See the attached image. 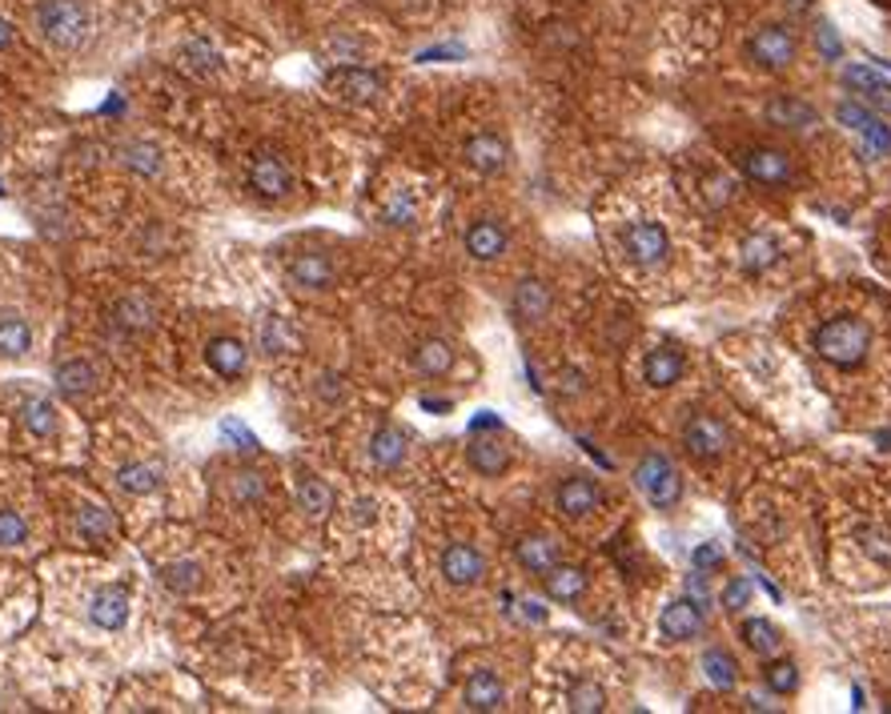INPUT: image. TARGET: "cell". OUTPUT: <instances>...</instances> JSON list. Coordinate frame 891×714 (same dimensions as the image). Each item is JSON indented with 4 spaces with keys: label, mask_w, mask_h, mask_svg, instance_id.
<instances>
[{
    "label": "cell",
    "mask_w": 891,
    "mask_h": 714,
    "mask_svg": "<svg viewBox=\"0 0 891 714\" xmlns=\"http://www.w3.org/2000/svg\"><path fill=\"white\" fill-rule=\"evenodd\" d=\"M33 21L40 40L57 52H76L93 37V9L85 0H40Z\"/></svg>",
    "instance_id": "obj_1"
},
{
    "label": "cell",
    "mask_w": 891,
    "mask_h": 714,
    "mask_svg": "<svg viewBox=\"0 0 891 714\" xmlns=\"http://www.w3.org/2000/svg\"><path fill=\"white\" fill-rule=\"evenodd\" d=\"M816 349L823 361L840 366V370H852L867 357L871 349V325L864 318H852V313H840V318L823 321L816 330Z\"/></svg>",
    "instance_id": "obj_2"
},
{
    "label": "cell",
    "mask_w": 891,
    "mask_h": 714,
    "mask_svg": "<svg viewBox=\"0 0 891 714\" xmlns=\"http://www.w3.org/2000/svg\"><path fill=\"white\" fill-rule=\"evenodd\" d=\"M634 486H639L646 502L655 505V510H663V514L682 502L679 469H675V462H670L667 454H658V450L639 457V466H634Z\"/></svg>",
    "instance_id": "obj_3"
},
{
    "label": "cell",
    "mask_w": 891,
    "mask_h": 714,
    "mask_svg": "<svg viewBox=\"0 0 891 714\" xmlns=\"http://www.w3.org/2000/svg\"><path fill=\"white\" fill-rule=\"evenodd\" d=\"M622 253L643 270H658L670 258V234L658 222H631L622 229Z\"/></svg>",
    "instance_id": "obj_4"
},
{
    "label": "cell",
    "mask_w": 891,
    "mask_h": 714,
    "mask_svg": "<svg viewBox=\"0 0 891 714\" xmlns=\"http://www.w3.org/2000/svg\"><path fill=\"white\" fill-rule=\"evenodd\" d=\"M835 121L859 136V145H864L867 157H883V153H891V129L879 121L867 105H859V100H840V105H835Z\"/></svg>",
    "instance_id": "obj_5"
},
{
    "label": "cell",
    "mask_w": 891,
    "mask_h": 714,
    "mask_svg": "<svg viewBox=\"0 0 891 714\" xmlns=\"http://www.w3.org/2000/svg\"><path fill=\"white\" fill-rule=\"evenodd\" d=\"M739 169L747 181L756 186H768V189H783L792 186L795 177V165L783 148H768V145H756V148H742L739 153Z\"/></svg>",
    "instance_id": "obj_6"
},
{
    "label": "cell",
    "mask_w": 891,
    "mask_h": 714,
    "mask_svg": "<svg viewBox=\"0 0 891 714\" xmlns=\"http://www.w3.org/2000/svg\"><path fill=\"white\" fill-rule=\"evenodd\" d=\"M795 52H799V45H795V33L787 25H763L756 28V37L747 40V57L759 69H771V73L787 69L795 61Z\"/></svg>",
    "instance_id": "obj_7"
},
{
    "label": "cell",
    "mask_w": 891,
    "mask_h": 714,
    "mask_svg": "<svg viewBox=\"0 0 891 714\" xmlns=\"http://www.w3.org/2000/svg\"><path fill=\"white\" fill-rule=\"evenodd\" d=\"M682 445H687V454H691L694 462H718V457L727 454L730 433L727 426L718 418H711V414H694V418L682 426Z\"/></svg>",
    "instance_id": "obj_8"
},
{
    "label": "cell",
    "mask_w": 891,
    "mask_h": 714,
    "mask_svg": "<svg viewBox=\"0 0 891 714\" xmlns=\"http://www.w3.org/2000/svg\"><path fill=\"white\" fill-rule=\"evenodd\" d=\"M249 189L258 193L261 201H282L289 189H294V169L285 165V157L277 153H253L249 160Z\"/></svg>",
    "instance_id": "obj_9"
},
{
    "label": "cell",
    "mask_w": 891,
    "mask_h": 714,
    "mask_svg": "<svg viewBox=\"0 0 891 714\" xmlns=\"http://www.w3.org/2000/svg\"><path fill=\"white\" fill-rule=\"evenodd\" d=\"M706 627V610L699 598H675V603L658 615V634L667 642H687V639H699Z\"/></svg>",
    "instance_id": "obj_10"
},
{
    "label": "cell",
    "mask_w": 891,
    "mask_h": 714,
    "mask_svg": "<svg viewBox=\"0 0 891 714\" xmlns=\"http://www.w3.org/2000/svg\"><path fill=\"white\" fill-rule=\"evenodd\" d=\"M325 88L337 93L342 100H354V105H370L382 93V76L370 73V69H358V64H342L334 73L325 76Z\"/></svg>",
    "instance_id": "obj_11"
},
{
    "label": "cell",
    "mask_w": 891,
    "mask_h": 714,
    "mask_svg": "<svg viewBox=\"0 0 891 714\" xmlns=\"http://www.w3.org/2000/svg\"><path fill=\"white\" fill-rule=\"evenodd\" d=\"M442 574L450 586H478L486 574V558L471 543H450L442 550Z\"/></svg>",
    "instance_id": "obj_12"
},
{
    "label": "cell",
    "mask_w": 891,
    "mask_h": 714,
    "mask_svg": "<svg viewBox=\"0 0 891 714\" xmlns=\"http://www.w3.org/2000/svg\"><path fill=\"white\" fill-rule=\"evenodd\" d=\"M289 282L301 285V289H330V285L337 282V265L330 253H322V249H306V253H294L289 258Z\"/></svg>",
    "instance_id": "obj_13"
},
{
    "label": "cell",
    "mask_w": 891,
    "mask_h": 714,
    "mask_svg": "<svg viewBox=\"0 0 891 714\" xmlns=\"http://www.w3.org/2000/svg\"><path fill=\"white\" fill-rule=\"evenodd\" d=\"M763 117H768V124L787 129V133H811V129L819 124L816 105H807V100H799V97H787V93L771 97L768 109H763Z\"/></svg>",
    "instance_id": "obj_14"
},
{
    "label": "cell",
    "mask_w": 891,
    "mask_h": 714,
    "mask_svg": "<svg viewBox=\"0 0 891 714\" xmlns=\"http://www.w3.org/2000/svg\"><path fill=\"white\" fill-rule=\"evenodd\" d=\"M129 586H121V582H109V586H100L97 594H93V603H88V618H93V627L100 630H124V622H129Z\"/></svg>",
    "instance_id": "obj_15"
},
{
    "label": "cell",
    "mask_w": 891,
    "mask_h": 714,
    "mask_svg": "<svg viewBox=\"0 0 891 714\" xmlns=\"http://www.w3.org/2000/svg\"><path fill=\"white\" fill-rule=\"evenodd\" d=\"M52 385H57V394L61 397L76 402V397L97 394L100 370L93 366V361H85V357H69V361H61V366L52 370Z\"/></svg>",
    "instance_id": "obj_16"
},
{
    "label": "cell",
    "mask_w": 891,
    "mask_h": 714,
    "mask_svg": "<svg viewBox=\"0 0 891 714\" xmlns=\"http://www.w3.org/2000/svg\"><path fill=\"white\" fill-rule=\"evenodd\" d=\"M462 157H466V165H471L474 172H486V177H495V172H507L510 145L498 133H478V136H471V141H466Z\"/></svg>",
    "instance_id": "obj_17"
},
{
    "label": "cell",
    "mask_w": 891,
    "mask_h": 714,
    "mask_svg": "<svg viewBox=\"0 0 891 714\" xmlns=\"http://www.w3.org/2000/svg\"><path fill=\"white\" fill-rule=\"evenodd\" d=\"M507 246H510L507 225L498 222V217H478V222H471V229H466V253H471L474 261H498L507 253Z\"/></svg>",
    "instance_id": "obj_18"
},
{
    "label": "cell",
    "mask_w": 891,
    "mask_h": 714,
    "mask_svg": "<svg viewBox=\"0 0 891 714\" xmlns=\"http://www.w3.org/2000/svg\"><path fill=\"white\" fill-rule=\"evenodd\" d=\"M462 706L466 711H502L507 706V687H502V678L495 675V670H474L471 678H466V687H462Z\"/></svg>",
    "instance_id": "obj_19"
},
{
    "label": "cell",
    "mask_w": 891,
    "mask_h": 714,
    "mask_svg": "<svg viewBox=\"0 0 891 714\" xmlns=\"http://www.w3.org/2000/svg\"><path fill=\"white\" fill-rule=\"evenodd\" d=\"M843 85L852 88V93H859L871 109L891 112V81L883 73H876L871 64H847V69H843Z\"/></svg>",
    "instance_id": "obj_20"
},
{
    "label": "cell",
    "mask_w": 891,
    "mask_h": 714,
    "mask_svg": "<svg viewBox=\"0 0 891 714\" xmlns=\"http://www.w3.org/2000/svg\"><path fill=\"white\" fill-rule=\"evenodd\" d=\"M555 505L567 517H586L591 510L603 505V486H598L594 478H567L562 486H558Z\"/></svg>",
    "instance_id": "obj_21"
},
{
    "label": "cell",
    "mask_w": 891,
    "mask_h": 714,
    "mask_svg": "<svg viewBox=\"0 0 891 714\" xmlns=\"http://www.w3.org/2000/svg\"><path fill=\"white\" fill-rule=\"evenodd\" d=\"M205 361H210V370L217 373V378H225V382H234V378H241L249 366V349L241 337H213L210 345H205Z\"/></svg>",
    "instance_id": "obj_22"
},
{
    "label": "cell",
    "mask_w": 891,
    "mask_h": 714,
    "mask_svg": "<svg viewBox=\"0 0 891 714\" xmlns=\"http://www.w3.org/2000/svg\"><path fill=\"white\" fill-rule=\"evenodd\" d=\"M682 370H687V361H682V354L675 349V345H658V349H651L643 361V378H646V385H655V390L675 385L682 378Z\"/></svg>",
    "instance_id": "obj_23"
},
{
    "label": "cell",
    "mask_w": 891,
    "mask_h": 714,
    "mask_svg": "<svg viewBox=\"0 0 891 714\" xmlns=\"http://www.w3.org/2000/svg\"><path fill=\"white\" fill-rule=\"evenodd\" d=\"M783 258V246L775 241V237L768 234H747L739 246V261H742V273H751V277H759V273H768L771 265H780Z\"/></svg>",
    "instance_id": "obj_24"
},
{
    "label": "cell",
    "mask_w": 891,
    "mask_h": 714,
    "mask_svg": "<svg viewBox=\"0 0 891 714\" xmlns=\"http://www.w3.org/2000/svg\"><path fill=\"white\" fill-rule=\"evenodd\" d=\"M454 361H459V354H454V345L442 342V337H426V342L414 349V370H418L421 378H445V373L454 370Z\"/></svg>",
    "instance_id": "obj_25"
},
{
    "label": "cell",
    "mask_w": 891,
    "mask_h": 714,
    "mask_svg": "<svg viewBox=\"0 0 891 714\" xmlns=\"http://www.w3.org/2000/svg\"><path fill=\"white\" fill-rule=\"evenodd\" d=\"M543 586H546V598L550 603H579L586 594V570L579 567H550L543 574Z\"/></svg>",
    "instance_id": "obj_26"
},
{
    "label": "cell",
    "mask_w": 891,
    "mask_h": 714,
    "mask_svg": "<svg viewBox=\"0 0 891 714\" xmlns=\"http://www.w3.org/2000/svg\"><path fill=\"white\" fill-rule=\"evenodd\" d=\"M28 349H33V325H28L16 309H4V313H0V357L16 361V357H25Z\"/></svg>",
    "instance_id": "obj_27"
},
{
    "label": "cell",
    "mask_w": 891,
    "mask_h": 714,
    "mask_svg": "<svg viewBox=\"0 0 891 714\" xmlns=\"http://www.w3.org/2000/svg\"><path fill=\"white\" fill-rule=\"evenodd\" d=\"M699 666H703V678L715 690H735V682H739V658L727 646H706Z\"/></svg>",
    "instance_id": "obj_28"
},
{
    "label": "cell",
    "mask_w": 891,
    "mask_h": 714,
    "mask_svg": "<svg viewBox=\"0 0 891 714\" xmlns=\"http://www.w3.org/2000/svg\"><path fill=\"white\" fill-rule=\"evenodd\" d=\"M739 639L751 646L756 654H763V658H775V654L783 651V630L771 622V618H742L739 622Z\"/></svg>",
    "instance_id": "obj_29"
},
{
    "label": "cell",
    "mask_w": 891,
    "mask_h": 714,
    "mask_svg": "<svg viewBox=\"0 0 891 714\" xmlns=\"http://www.w3.org/2000/svg\"><path fill=\"white\" fill-rule=\"evenodd\" d=\"M112 321L129 333H145L153 330V321H157V306H153L145 294H129L112 306Z\"/></svg>",
    "instance_id": "obj_30"
},
{
    "label": "cell",
    "mask_w": 891,
    "mask_h": 714,
    "mask_svg": "<svg viewBox=\"0 0 891 714\" xmlns=\"http://www.w3.org/2000/svg\"><path fill=\"white\" fill-rule=\"evenodd\" d=\"M370 462L378 469H397V466H402V462H406V433L397 430V426H382V430H373Z\"/></svg>",
    "instance_id": "obj_31"
},
{
    "label": "cell",
    "mask_w": 891,
    "mask_h": 714,
    "mask_svg": "<svg viewBox=\"0 0 891 714\" xmlns=\"http://www.w3.org/2000/svg\"><path fill=\"white\" fill-rule=\"evenodd\" d=\"M162 466H153V462H124L121 469H117V486H121L124 493H133V498H148V493L162 490Z\"/></svg>",
    "instance_id": "obj_32"
},
{
    "label": "cell",
    "mask_w": 891,
    "mask_h": 714,
    "mask_svg": "<svg viewBox=\"0 0 891 714\" xmlns=\"http://www.w3.org/2000/svg\"><path fill=\"white\" fill-rule=\"evenodd\" d=\"M514 313H519L522 321H543L546 313H550V289H546V282L522 277V282L514 285Z\"/></svg>",
    "instance_id": "obj_33"
},
{
    "label": "cell",
    "mask_w": 891,
    "mask_h": 714,
    "mask_svg": "<svg viewBox=\"0 0 891 714\" xmlns=\"http://www.w3.org/2000/svg\"><path fill=\"white\" fill-rule=\"evenodd\" d=\"M297 505L310 517H330V510H334L330 481H322L318 474H297Z\"/></svg>",
    "instance_id": "obj_34"
},
{
    "label": "cell",
    "mask_w": 891,
    "mask_h": 714,
    "mask_svg": "<svg viewBox=\"0 0 891 714\" xmlns=\"http://www.w3.org/2000/svg\"><path fill=\"white\" fill-rule=\"evenodd\" d=\"M117 160H121L129 172H136V177H162L165 169L162 148L148 145V141H129V145H121L117 148Z\"/></svg>",
    "instance_id": "obj_35"
},
{
    "label": "cell",
    "mask_w": 891,
    "mask_h": 714,
    "mask_svg": "<svg viewBox=\"0 0 891 714\" xmlns=\"http://www.w3.org/2000/svg\"><path fill=\"white\" fill-rule=\"evenodd\" d=\"M466 462H471L483 478H498L502 469H507V445L498 442V438H474L471 445H466Z\"/></svg>",
    "instance_id": "obj_36"
},
{
    "label": "cell",
    "mask_w": 891,
    "mask_h": 714,
    "mask_svg": "<svg viewBox=\"0 0 891 714\" xmlns=\"http://www.w3.org/2000/svg\"><path fill=\"white\" fill-rule=\"evenodd\" d=\"M514 558H519L522 570L546 574V570L558 562V546L550 543V538H543V534H534V538H522V543L514 546Z\"/></svg>",
    "instance_id": "obj_37"
},
{
    "label": "cell",
    "mask_w": 891,
    "mask_h": 714,
    "mask_svg": "<svg viewBox=\"0 0 891 714\" xmlns=\"http://www.w3.org/2000/svg\"><path fill=\"white\" fill-rule=\"evenodd\" d=\"M76 534H81L85 543H109V538H112L109 505H100V502L81 505V510H76Z\"/></svg>",
    "instance_id": "obj_38"
},
{
    "label": "cell",
    "mask_w": 891,
    "mask_h": 714,
    "mask_svg": "<svg viewBox=\"0 0 891 714\" xmlns=\"http://www.w3.org/2000/svg\"><path fill=\"white\" fill-rule=\"evenodd\" d=\"M21 426H25L33 438H52L57 426H61V418H57V406H52L49 397H28L25 406H21Z\"/></svg>",
    "instance_id": "obj_39"
},
{
    "label": "cell",
    "mask_w": 891,
    "mask_h": 714,
    "mask_svg": "<svg viewBox=\"0 0 891 714\" xmlns=\"http://www.w3.org/2000/svg\"><path fill=\"white\" fill-rule=\"evenodd\" d=\"M567 706L574 714H598L607 711V690L598 687L594 678H574L567 690Z\"/></svg>",
    "instance_id": "obj_40"
},
{
    "label": "cell",
    "mask_w": 891,
    "mask_h": 714,
    "mask_svg": "<svg viewBox=\"0 0 891 714\" xmlns=\"http://www.w3.org/2000/svg\"><path fill=\"white\" fill-rule=\"evenodd\" d=\"M201 562H193V558H181V562H169V567H162V582H165V591H174V594H193L201 586Z\"/></svg>",
    "instance_id": "obj_41"
},
{
    "label": "cell",
    "mask_w": 891,
    "mask_h": 714,
    "mask_svg": "<svg viewBox=\"0 0 891 714\" xmlns=\"http://www.w3.org/2000/svg\"><path fill=\"white\" fill-rule=\"evenodd\" d=\"M763 682H768L771 694L787 699V694L799 690V666H795L792 658H775V663L763 666Z\"/></svg>",
    "instance_id": "obj_42"
},
{
    "label": "cell",
    "mask_w": 891,
    "mask_h": 714,
    "mask_svg": "<svg viewBox=\"0 0 891 714\" xmlns=\"http://www.w3.org/2000/svg\"><path fill=\"white\" fill-rule=\"evenodd\" d=\"M382 222H385V225H397V229H402V225H414V222H418V201L409 198L406 189H397L394 198L385 201Z\"/></svg>",
    "instance_id": "obj_43"
},
{
    "label": "cell",
    "mask_w": 891,
    "mask_h": 714,
    "mask_svg": "<svg viewBox=\"0 0 891 714\" xmlns=\"http://www.w3.org/2000/svg\"><path fill=\"white\" fill-rule=\"evenodd\" d=\"M265 498V478L258 469H237L234 474V502L241 505H258Z\"/></svg>",
    "instance_id": "obj_44"
},
{
    "label": "cell",
    "mask_w": 891,
    "mask_h": 714,
    "mask_svg": "<svg viewBox=\"0 0 891 714\" xmlns=\"http://www.w3.org/2000/svg\"><path fill=\"white\" fill-rule=\"evenodd\" d=\"M181 57H186V64L193 69V73H217V69H222V52L213 49V45H205V40L186 45Z\"/></svg>",
    "instance_id": "obj_45"
},
{
    "label": "cell",
    "mask_w": 891,
    "mask_h": 714,
    "mask_svg": "<svg viewBox=\"0 0 891 714\" xmlns=\"http://www.w3.org/2000/svg\"><path fill=\"white\" fill-rule=\"evenodd\" d=\"M28 543V522L16 510H0V546L4 550H16V546Z\"/></svg>",
    "instance_id": "obj_46"
},
{
    "label": "cell",
    "mask_w": 891,
    "mask_h": 714,
    "mask_svg": "<svg viewBox=\"0 0 891 714\" xmlns=\"http://www.w3.org/2000/svg\"><path fill=\"white\" fill-rule=\"evenodd\" d=\"M751 594H756L751 579H730L727 586H723V594H718V603H723V610H727V615H739V610H747V606H751Z\"/></svg>",
    "instance_id": "obj_47"
},
{
    "label": "cell",
    "mask_w": 891,
    "mask_h": 714,
    "mask_svg": "<svg viewBox=\"0 0 891 714\" xmlns=\"http://www.w3.org/2000/svg\"><path fill=\"white\" fill-rule=\"evenodd\" d=\"M285 345H289L285 325L277 318H265V325H261V349H265V354H282Z\"/></svg>",
    "instance_id": "obj_48"
},
{
    "label": "cell",
    "mask_w": 891,
    "mask_h": 714,
    "mask_svg": "<svg viewBox=\"0 0 891 714\" xmlns=\"http://www.w3.org/2000/svg\"><path fill=\"white\" fill-rule=\"evenodd\" d=\"M691 562L699 574H711V570H723V546L718 543H706L699 550H691Z\"/></svg>",
    "instance_id": "obj_49"
},
{
    "label": "cell",
    "mask_w": 891,
    "mask_h": 714,
    "mask_svg": "<svg viewBox=\"0 0 891 714\" xmlns=\"http://www.w3.org/2000/svg\"><path fill=\"white\" fill-rule=\"evenodd\" d=\"M864 546L871 550L876 562H888L891 567V534H883V529H864Z\"/></svg>",
    "instance_id": "obj_50"
},
{
    "label": "cell",
    "mask_w": 891,
    "mask_h": 714,
    "mask_svg": "<svg viewBox=\"0 0 891 714\" xmlns=\"http://www.w3.org/2000/svg\"><path fill=\"white\" fill-rule=\"evenodd\" d=\"M222 433H225V438H234L241 454H253V450H258V438H253V433H249L246 426H237V421H225Z\"/></svg>",
    "instance_id": "obj_51"
},
{
    "label": "cell",
    "mask_w": 891,
    "mask_h": 714,
    "mask_svg": "<svg viewBox=\"0 0 891 714\" xmlns=\"http://www.w3.org/2000/svg\"><path fill=\"white\" fill-rule=\"evenodd\" d=\"M514 603H519L522 610H510V618H519V622H546L543 603H531V598H514Z\"/></svg>",
    "instance_id": "obj_52"
},
{
    "label": "cell",
    "mask_w": 891,
    "mask_h": 714,
    "mask_svg": "<svg viewBox=\"0 0 891 714\" xmlns=\"http://www.w3.org/2000/svg\"><path fill=\"white\" fill-rule=\"evenodd\" d=\"M706 198L715 201V205H723V201L735 198V186H730L727 177H711V181H706Z\"/></svg>",
    "instance_id": "obj_53"
},
{
    "label": "cell",
    "mask_w": 891,
    "mask_h": 714,
    "mask_svg": "<svg viewBox=\"0 0 891 714\" xmlns=\"http://www.w3.org/2000/svg\"><path fill=\"white\" fill-rule=\"evenodd\" d=\"M819 40H823V52H828L831 61H835V57H840V37L831 33V25H819Z\"/></svg>",
    "instance_id": "obj_54"
},
{
    "label": "cell",
    "mask_w": 891,
    "mask_h": 714,
    "mask_svg": "<svg viewBox=\"0 0 891 714\" xmlns=\"http://www.w3.org/2000/svg\"><path fill=\"white\" fill-rule=\"evenodd\" d=\"M558 378H567V394H579V390H582V373L579 370H567V373H558Z\"/></svg>",
    "instance_id": "obj_55"
},
{
    "label": "cell",
    "mask_w": 891,
    "mask_h": 714,
    "mask_svg": "<svg viewBox=\"0 0 891 714\" xmlns=\"http://www.w3.org/2000/svg\"><path fill=\"white\" fill-rule=\"evenodd\" d=\"M9 45H13V25H9L4 16H0V52L9 49Z\"/></svg>",
    "instance_id": "obj_56"
},
{
    "label": "cell",
    "mask_w": 891,
    "mask_h": 714,
    "mask_svg": "<svg viewBox=\"0 0 891 714\" xmlns=\"http://www.w3.org/2000/svg\"><path fill=\"white\" fill-rule=\"evenodd\" d=\"M358 517H361V522H373V502H370V498H361V502H358Z\"/></svg>",
    "instance_id": "obj_57"
},
{
    "label": "cell",
    "mask_w": 891,
    "mask_h": 714,
    "mask_svg": "<svg viewBox=\"0 0 891 714\" xmlns=\"http://www.w3.org/2000/svg\"><path fill=\"white\" fill-rule=\"evenodd\" d=\"M0 148H4V121H0Z\"/></svg>",
    "instance_id": "obj_58"
},
{
    "label": "cell",
    "mask_w": 891,
    "mask_h": 714,
    "mask_svg": "<svg viewBox=\"0 0 891 714\" xmlns=\"http://www.w3.org/2000/svg\"><path fill=\"white\" fill-rule=\"evenodd\" d=\"M0 198H4V181H0Z\"/></svg>",
    "instance_id": "obj_59"
}]
</instances>
